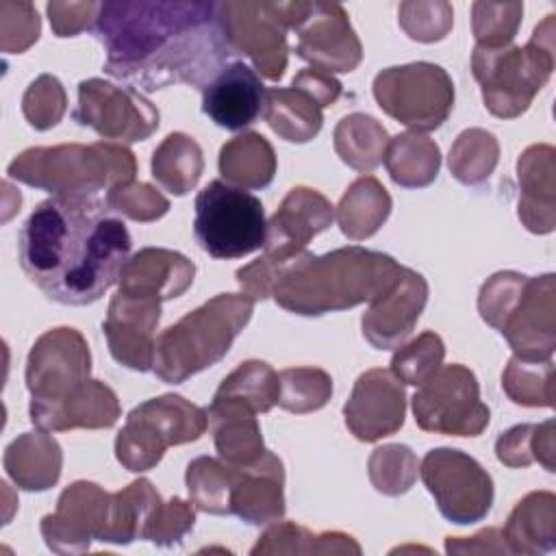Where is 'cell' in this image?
<instances>
[{
  "label": "cell",
  "instance_id": "cell-1",
  "mask_svg": "<svg viewBox=\"0 0 556 556\" xmlns=\"http://www.w3.org/2000/svg\"><path fill=\"white\" fill-rule=\"evenodd\" d=\"M93 30L106 48L104 72L146 91L180 83L204 91L235 54L217 2L109 0L100 2Z\"/></svg>",
  "mask_w": 556,
  "mask_h": 556
},
{
  "label": "cell",
  "instance_id": "cell-2",
  "mask_svg": "<svg viewBox=\"0 0 556 556\" xmlns=\"http://www.w3.org/2000/svg\"><path fill=\"white\" fill-rule=\"evenodd\" d=\"M130 254V235L106 200L52 195L35 206L17 237V256L28 280L65 306L100 300Z\"/></svg>",
  "mask_w": 556,
  "mask_h": 556
},
{
  "label": "cell",
  "instance_id": "cell-3",
  "mask_svg": "<svg viewBox=\"0 0 556 556\" xmlns=\"http://www.w3.org/2000/svg\"><path fill=\"white\" fill-rule=\"evenodd\" d=\"M400 269L393 256L361 245L321 256L304 250L278 267L271 295L289 313L317 317L374 302L395 282Z\"/></svg>",
  "mask_w": 556,
  "mask_h": 556
},
{
  "label": "cell",
  "instance_id": "cell-4",
  "mask_svg": "<svg viewBox=\"0 0 556 556\" xmlns=\"http://www.w3.org/2000/svg\"><path fill=\"white\" fill-rule=\"evenodd\" d=\"M252 311L254 300L245 293H219L206 300L156 337L152 371L167 384H180L215 365L228 354Z\"/></svg>",
  "mask_w": 556,
  "mask_h": 556
},
{
  "label": "cell",
  "instance_id": "cell-5",
  "mask_svg": "<svg viewBox=\"0 0 556 556\" xmlns=\"http://www.w3.org/2000/svg\"><path fill=\"white\" fill-rule=\"evenodd\" d=\"M480 317L502 332L515 356L547 361L556 348V282L554 274L536 278L519 271H497L480 287Z\"/></svg>",
  "mask_w": 556,
  "mask_h": 556
},
{
  "label": "cell",
  "instance_id": "cell-6",
  "mask_svg": "<svg viewBox=\"0 0 556 556\" xmlns=\"http://www.w3.org/2000/svg\"><path fill=\"white\" fill-rule=\"evenodd\" d=\"M7 174L52 195H93L100 189L132 182L137 161L126 146L113 141L63 143L24 150L9 163Z\"/></svg>",
  "mask_w": 556,
  "mask_h": 556
},
{
  "label": "cell",
  "instance_id": "cell-7",
  "mask_svg": "<svg viewBox=\"0 0 556 556\" xmlns=\"http://www.w3.org/2000/svg\"><path fill=\"white\" fill-rule=\"evenodd\" d=\"M554 15H547L521 46L482 48L471 54V72L480 83L484 106L504 119L528 111L554 70Z\"/></svg>",
  "mask_w": 556,
  "mask_h": 556
},
{
  "label": "cell",
  "instance_id": "cell-8",
  "mask_svg": "<svg viewBox=\"0 0 556 556\" xmlns=\"http://www.w3.org/2000/svg\"><path fill=\"white\" fill-rule=\"evenodd\" d=\"M208 426L206 408L165 393L135 406L115 439V456L128 471L152 469L172 445L198 441Z\"/></svg>",
  "mask_w": 556,
  "mask_h": 556
},
{
  "label": "cell",
  "instance_id": "cell-9",
  "mask_svg": "<svg viewBox=\"0 0 556 556\" xmlns=\"http://www.w3.org/2000/svg\"><path fill=\"white\" fill-rule=\"evenodd\" d=\"M193 232L213 258H241L265 245L263 202L250 191L211 180L195 198Z\"/></svg>",
  "mask_w": 556,
  "mask_h": 556
},
{
  "label": "cell",
  "instance_id": "cell-10",
  "mask_svg": "<svg viewBox=\"0 0 556 556\" xmlns=\"http://www.w3.org/2000/svg\"><path fill=\"white\" fill-rule=\"evenodd\" d=\"M374 98L389 117L415 132H430L454 106V83L441 65L428 61L393 65L376 74Z\"/></svg>",
  "mask_w": 556,
  "mask_h": 556
},
{
  "label": "cell",
  "instance_id": "cell-11",
  "mask_svg": "<svg viewBox=\"0 0 556 556\" xmlns=\"http://www.w3.org/2000/svg\"><path fill=\"white\" fill-rule=\"evenodd\" d=\"M413 415L421 430L452 437H478L491 419L473 371L458 363L441 365L419 384L413 395Z\"/></svg>",
  "mask_w": 556,
  "mask_h": 556
},
{
  "label": "cell",
  "instance_id": "cell-12",
  "mask_svg": "<svg viewBox=\"0 0 556 556\" xmlns=\"http://www.w3.org/2000/svg\"><path fill=\"white\" fill-rule=\"evenodd\" d=\"M287 28L295 30V54L315 70L352 72L363 59V46L339 2H282Z\"/></svg>",
  "mask_w": 556,
  "mask_h": 556
},
{
  "label": "cell",
  "instance_id": "cell-13",
  "mask_svg": "<svg viewBox=\"0 0 556 556\" xmlns=\"http://www.w3.org/2000/svg\"><path fill=\"white\" fill-rule=\"evenodd\" d=\"M419 476L447 521L467 526L489 515L493 480L473 456L452 447L430 450L419 465Z\"/></svg>",
  "mask_w": 556,
  "mask_h": 556
},
{
  "label": "cell",
  "instance_id": "cell-14",
  "mask_svg": "<svg viewBox=\"0 0 556 556\" xmlns=\"http://www.w3.org/2000/svg\"><path fill=\"white\" fill-rule=\"evenodd\" d=\"M224 37L235 54L252 59L261 76L280 80L287 70V20L282 2H217Z\"/></svg>",
  "mask_w": 556,
  "mask_h": 556
},
{
  "label": "cell",
  "instance_id": "cell-15",
  "mask_svg": "<svg viewBox=\"0 0 556 556\" xmlns=\"http://www.w3.org/2000/svg\"><path fill=\"white\" fill-rule=\"evenodd\" d=\"M91 371V354L76 328H52L43 332L26 361V389L30 408L41 410L65 400Z\"/></svg>",
  "mask_w": 556,
  "mask_h": 556
},
{
  "label": "cell",
  "instance_id": "cell-16",
  "mask_svg": "<svg viewBox=\"0 0 556 556\" xmlns=\"http://www.w3.org/2000/svg\"><path fill=\"white\" fill-rule=\"evenodd\" d=\"M72 115L106 141H143L159 128V111L146 96L135 87H117L102 78L78 85V104Z\"/></svg>",
  "mask_w": 556,
  "mask_h": 556
},
{
  "label": "cell",
  "instance_id": "cell-17",
  "mask_svg": "<svg viewBox=\"0 0 556 556\" xmlns=\"http://www.w3.org/2000/svg\"><path fill=\"white\" fill-rule=\"evenodd\" d=\"M341 93L332 74L306 67L293 76L291 87L267 89L263 117L280 139L306 143L321 130L324 106L334 104Z\"/></svg>",
  "mask_w": 556,
  "mask_h": 556
},
{
  "label": "cell",
  "instance_id": "cell-18",
  "mask_svg": "<svg viewBox=\"0 0 556 556\" xmlns=\"http://www.w3.org/2000/svg\"><path fill=\"white\" fill-rule=\"evenodd\" d=\"M111 495L96 482L70 484L56 502V510L41 519V536L56 554L87 552L91 541H102L111 515Z\"/></svg>",
  "mask_w": 556,
  "mask_h": 556
},
{
  "label": "cell",
  "instance_id": "cell-19",
  "mask_svg": "<svg viewBox=\"0 0 556 556\" xmlns=\"http://www.w3.org/2000/svg\"><path fill=\"white\" fill-rule=\"evenodd\" d=\"M159 319L161 300L117 289L109 302V315L102 321L113 358L135 371L152 369Z\"/></svg>",
  "mask_w": 556,
  "mask_h": 556
},
{
  "label": "cell",
  "instance_id": "cell-20",
  "mask_svg": "<svg viewBox=\"0 0 556 556\" xmlns=\"http://www.w3.org/2000/svg\"><path fill=\"white\" fill-rule=\"evenodd\" d=\"M406 391L391 369H369L354 382L352 395L343 406L345 426L365 443L395 434L404 426Z\"/></svg>",
  "mask_w": 556,
  "mask_h": 556
},
{
  "label": "cell",
  "instance_id": "cell-21",
  "mask_svg": "<svg viewBox=\"0 0 556 556\" xmlns=\"http://www.w3.org/2000/svg\"><path fill=\"white\" fill-rule=\"evenodd\" d=\"M334 219V206L311 187H293L267 222L263 258L280 265L306 250V243Z\"/></svg>",
  "mask_w": 556,
  "mask_h": 556
},
{
  "label": "cell",
  "instance_id": "cell-22",
  "mask_svg": "<svg viewBox=\"0 0 556 556\" xmlns=\"http://www.w3.org/2000/svg\"><path fill=\"white\" fill-rule=\"evenodd\" d=\"M428 302V282L421 274L402 267L395 282L369 302L361 319L363 337L376 350L400 348L415 330L419 315Z\"/></svg>",
  "mask_w": 556,
  "mask_h": 556
},
{
  "label": "cell",
  "instance_id": "cell-23",
  "mask_svg": "<svg viewBox=\"0 0 556 556\" xmlns=\"http://www.w3.org/2000/svg\"><path fill=\"white\" fill-rule=\"evenodd\" d=\"M282 460L269 450L250 465L228 463V515H237L252 526L282 519Z\"/></svg>",
  "mask_w": 556,
  "mask_h": 556
},
{
  "label": "cell",
  "instance_id": "cell-24",
  "mask_svg": "<svg viewBox=\"0 0 556 556\" xmlns=\"http://www.w3.org/2000/svg\"><path fill=\"white\" fill-rule=\"evenodd\" d=\"M265 93L261 76L243 61H235L204 87L202 111L217 126L241 130L263 113Z\"/></svg>",
  "mask_w": 556,
  "mask_h": 556
},
{
  "label": "cell",
  "instance_id": "cell-25",
  "mask_svg": "<svg viewBox=\"0 0 556 556\" xmlns=\"http://www.w3.org/2000/svg\"><path fill=\"white\" fill-rule=\"evenodd\" d=\"M556 152L547 143L530 146L517 161L519 176V219L536 235H547L556 226Z\"/></svg>",
  "mask_w": 556,
  "mask_h": 556
},
{
  "label": "cell",
  "instance_id": "cell-26",
  "mask_svg": "<svg viewBox=\"0 0 556 556\" xmlns=\"http://www.w3.org/2000/svg\"><path fill=\"white\" fill-rule=\"evenodd\" d=\"M119 402L115 391L93 378H87L65 400L50 408L28 410L30 421L46 432H63L74 428H111L119 419Z\"/></svg>",
  "mask_w": 556,
  "mask_h": 556
},
{
  "label": "cell",
  "instance_id": "cell-27",
  "mask_svg": "<svg viewBox=\"0 0 556 556\" xmlns=\"http://www.w3.org/2000/svg\"><path fill=\"white\" fill-rule=\"evenodd\" d=\"M195 265L180 252L165 248H143L126 261L119 274L122 291L143 293L161 302L182 295L193 282Z\"/></svg>",
  "mask_w": 556,
  "mask_h": 556
},
{
  "label": "cell",
  "instance_id": "cell-28",
  "mask_svg": "<svg viewBox=\"0 0 556 556\" xmlns=\"http://www.w3.org/2000/svg\"><path fill=\"white\" fill-rule=\"evenodd\" d=\"M206 415L219 458L232 465H250L263 456L261 426L250 406L213 395Z\"/></svg>",
  "mask_w": 556,
  "mask_h": 556
},
{
  "label": "cell",
  "instance_id": "cell-29",
  "mask_svg": "<svg viewBox=\"0 0 556 556\" xmlns=\"http://www.w3.org/2000/svg\"><path fill=\"white\" fill-rule=\"evenodd\" d=\"M63 452L54 437L46 432H24L4 450V469L24 491H46L61 476Z\"/></svg>",
  "mask_w": 556,
  "mask_h": 556
},
{
  "label": "cell",
  "instance_id": "cell-30",
  "mask_svg": "<svg viewBox=\"0 0 556 556\" xmlns=\"http://www.w3.org/2000/svg\"><path fill=\"white\" fill-rule=\"evenodd\" d=\"M508 552L543 554L556 545V497L549 491L528 493L513 508L504 530Z\"/></svg>",
  "mask_w": 556,
  "mask_h": 556
},
{
  "label": "cell",
  "instance_id": "cell-31",
  "mask_svg": "<svg viewBox=\"0 0 556 556\" xmlns=\"http://www.w3.org/2000/svg\"><path fill=\"white\" fill-rule=\"evenodd\" d=\"M276 152L271 143L258 132H243L232 137L219 150L222 176L241 189H263L274 180Z\"/></svg>",
  "mask_w": 556,
  "mask_h": 556
},
{
  "label": "cell",
  "instance_id": "cell-32",
  "mask_svg": "<svg viewBox=\"0 0 556 556\" xmlns=\"http://www.w3.org/2000/svg\"><path fill=\"white\" fill-rule=\"evenodd\" d=\"M341 232L352 241H363L378 232L391 213V195L374 176L356 178L337 206Z\"/></svg>",
  "mask_w": 556,
  "mask_h": 556
},
{
  "label": "cell",
  "instance_id": "cell-33",
  "mask_svg": "<svg viewBox=\"0 0 556 556\" xmlns=\"http://www.w3.org/2000/svg\"><path fill=\"white\" fill-rule=\"evenodd\" d=\"M163 500L150 480L139 478L126 489L111 495V515L102 543H132L146 539L148 528L161 508Z\"/></svg>",
  "mask_w": 556,
  "mask_h": 556
},
{
  "label": "cell",
  "instance_id": "cell-34",
  "mask_svg": "<svg viewBox=\"0 0 556 556\" xmlns=\"http://www.w3.org/2000/svg\"><path fill=\"white\" fill-rule=\"evenodd\" d=\"M382 161L395 185L417 189L437 178L441 152L430 137L419 132H402L389 139Z\"/></svg>",
  "mask_w": 556,
  "mask_h": 556
},
{
  "label": "cell",
  "instance_id": "cell-35",
  "mask_svg": "<svg viewBox=\"0 0 556 556\" xmlns=\"http://www.w3.org/2000/svg\"><path fill=\"white\" fill-rule=\"evenodd\" d=\"M204 169V156L200 143L185 135L172 132L152 154V176L154 180L174 195L189 193Z\"/></svg>",
  "mask_w": 556,
  "mask_h": 556
},
{
  "label": "cell",
  "instance_id": "cell-36",
  "mask_svg": "<svg viewBox=\"0 0 556 556\" xmlns=\"http://www.w3.org/2000/svg\"><path fill=\"white\" fill-rule=\"evenodd\" d=\"M332 141L345 165L356 172H371L384 159L389 132L371 115L352 113L337 124Z\"/></svg>",
  "mask_w": 556,
  "mask_h": 556
},
{
  "label": "cell",
  "instance_id": "cell-37",
  "mask_svg": "<svg viewBox=\"0 0 556 556\" xmlns=\"http://www.w3.org/2000/svg\"><path fill=\"white\" fill-rule=\"evenodd\" d=\"M252 554H361V545L343 532H321L295 526L291 521L267 528Z\"/></svg>",
  "mask_w": 556,
  "mask_h": 556
},
{
  "label": "cell",
  "instance_id": "cell-38",
  "mask_svg": "<svg viewBox=\"0 0 556 556\" xmlns=\"http://www.w3.org/2000/svg\"><path fill=\"white\" fill-rule=\"evenodd\" d=\"M280 380L278 374L263 361H245L232 374H228L215 397H226L250 406L256 415L267 413L278 404Z\"/></svg>",
  "mask_w": 556,
  "mask_h": 556
},
{
  "label": "cell",
  "instance_id": "cell-39",
  "mask_svg": "<svg viewBox=\"0 0 556 556\" xmlns=\"http://www.w3.org/2000/svg\"><path fill=\"white\" fill-rule=\"evenodd\" d=\"M497 460L506 467H528L539 460L547 471H554V421L521 424L495 441Z\"/></svg>",
  "mask_w": 556,
  "mask_h": 556
},
{
  "label": "cell",
  "instance_id": "cell-40",
  "mask_svg": "<svg viewBox=\"0 0 556 556\" xmlns=\"http://www.w3.org/2000/svg\"><path fill=\"white\" fill-rule=\"evenodd\" d=\"M500 159V146L497 139L482 130V128H469L463 130L452 150H450V172L452 176L463 185H480L484 182Z\"/></svg>",
  "mask_w": 556,
  "mask_h": 556
},
{
  "label": "cell",
  "instance_id": "cell-41",
  "mask_svg": "<svg viewBox=\"0 0 556 556\" xmlns=\"http://www.w3.org/2000/svg\"><path fill=\"white\" fill-rule=\"evenodd\" d=\"M554 363L547 361H526L513 356L504 369L502 387L506 395L521 406H554Z\"/></svg>",
  "mask_w": 556,
  "mask_h": 556
},
{
  "label": "cell",
  "instance_id": "cell-42",
  "mask_svg": "<svg viewBox=\"0 0 556 556\" xmlns=\"http://www.w3.org/2000/svg\"><path fill=\"white\" fill-rule=\"evenodd\" d=\"M185 482L191 504L211 515H228V463L200 456L187 465Z\"/></svg>",
  "mask_w": 556,
  "mask_h": 556
},
{
  "label": "cell",
  "instance_id": "cell-43",
  "mask_svg": "<svg viewBox=\"0 0 556 556\" xmlns=\"http://www.w3.org/2000/svg\"><path fill=\"white\" fill-rule=\"evenodd\" d=\"M278 404L289 413H311L332 395V378L319 367H289L278 374Z\"/></svg>",
  "mask_w": 556,
  "mask_h": 556
},
{
  "label": "cell",
  "instance_id": "cell-44",
  "mask_svg": "<svg viewBox=\"0 0 556 556\" xmlns=\"http://www.w3.org/2000/svg\"><path fill=\"white\" fill-rule=\"evenodd\" d=\"M367 469L376 491L384 495H402L415 484L419 463L408 445L389 443L371 452Z\"/></svg>",
  "mask_w": 556,
  "mask_h": 556
},
{
  "label": "cell",
  "instance_id": "cell-45",
  "mask_svg": "<svg viewBox=\"0 0 556 556\" xmlns=\"http://www.w3.org/2000/svg\"><path fill=\"white\" fill-rule=\"evenodd\" d=\"M443 356H445L443 339L437 332L426 330L417 339L395 350L391 358V371L404 384L419 387L441 367Z\"/></svg>",
  "mask_w": 556,
  "mask_h": 556
},
{
  "label": "cell",
  "instance_id": "cell-46",
  "mask_svg": "<svg viewBox=\"0 0 556 556\" xmlns=\"http://www.w3.org/2000/svg\"><path fill=\"white\" fill-rule=\"evenodd\" d=\"M523 15L521 2H473L471 30L482 48L513 43Z\"/></svg>",
  "mask_w": 556,
  "mask_h": 556
},
{
  "label": "cell",
  "instance_id": "cell-47",
  "mask_svg": "<svg viewBox=\"0 0 556 556\" xmlns=\"http://www.w3.org/2000/svg\"><path fill=\"white\" fill-rule=\"evenodd\" d=\"M67 96L61 80L52 74L37 76L22 98V111L28 124L37 130L56 126L65 113Z\"/></svg>",
  "mask_w": 556,
  "mask_h": 556
},
{
  "label": "cell",
  "instance_id": "cell-48",
  "mask_svg": "<svg viewBox=\"0 0 556 556\" xmlns=\"http://www.w3.org/2000/svg\"><path fill=\"white\" fill-rule=\"evenodd\" d=\"M397 20L404 33L424 43H432L443 39L452 24H454V11L450 2H402L397 9Z\"/></svg>",
  "mask_w": 556,
  "mask_h": 556
},
{
  "label": "cell",
  "instance_id": "cell-49",
  "mask_svg": "<svg viewBox=\"0 0 556 556\" xmlns=\"http://www.w3.org/2000/svg\"><path fill=\"white\" fill-rule=\"evenodd\" d=\"M109 206L135 222H154L169 211V200L148 182H124L106 191Z\"/></svg>",
  "mask_w": 556,
  "mask_h": 556
},
{
  "label": "cell",
  "instance_id": "cell-50",
  "mask_svg": "<svg viewBox=\"0 0 556 556\" xmlns=\"http://www.w3.org/2000/svg\"><path fill=\"white\" fill-rule=\"evenodd\" d=\"M41 24L30 2H0V48L20 54L39 37Z\"/></svg>",
  "mask_w": 556,
  "mask_h": 556
},
{
  "label": "cell",
  "instance_id": "cell-51",
  "mask_svg": "<svg viewBox=\"0 0 556 556\" xmlns=\"http://www.w3.org/2000/svg\"><path fill=\"white\" fill-rule=\"evenodd\" d=\"M195 523V508L189 502L180 497H172L169 502H163L156 510L146 539L156 545H178L182 536L193 528Z\"/></svg>",
  "mask_w": 556,
  "mask_h": 556
},
{
  "label": "cell",
  "instance_id": "cell-52",
  "mask_svg": "<svg viewBox=\"0 0 556 556\" xmlns=\"http://www.w3.org/2000/svg\"><path fill=\"white\" fill-rule=\"evenodd\" d=\"M46 9L56 37H76L96 24L100 2H48Z\"/></svg>",
  "mask_w": 556,
  "mask_h": 556
},
{
  "label": "cell",
  "instance_id": "cell-53",
  "mask_svg": "<svg viewBox=\"0 0 556 556\" xmlns=\"http://www.w3.org/2000/svg\"><path fill=\"white\" fill-rule=\"evenodd\" d=\"M445 549L450 554H504L508 552V545L502 530L486 528L473 536H447Z\"/></svg>",
  "mask_w": 556,
  "mask_h": 556
}]
</instances>
